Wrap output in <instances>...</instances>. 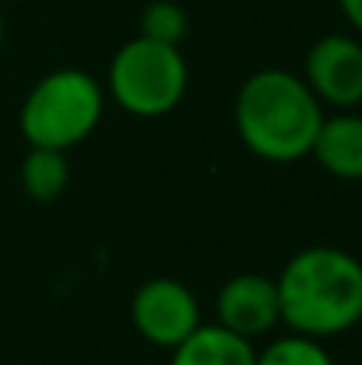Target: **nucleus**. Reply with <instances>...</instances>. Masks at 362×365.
I'll list each match as a JSON object with an SVG mask.
<instances>
[{"label": "nucleus", "mask_w": 362, "mask_h": 365, "mask_svg": "<svg viewBox=\"0 0 362 365\" xmlns=\"http://www.w3.org/2000/svg\"><path fill=\"white\" fill-rule=\"evenodd\" d=\"M282 324L311 340H333L362 324V263L350 250L311 244L276 276Z\"/></svg>", "instance_id": "f257e3e1"}, {"label": "nucleus", "mask_w": 362, "mask_h": 365, "mask_svg": "<svg viewBox=\"0 0 362 365\" xmlns=\"http://www.w3.org/2000/svg\"><path fill=\"white\" fill-rule=\"evenodd\" d=\"M324 106L301 74L282 68L254 71L234 96V128L244 148L267 164L311 158Z\"/></svg>", "instance_id": "f03ea898"}, {"label": "nucleus", "mask_w": 362, "mask_h": 365, "mask_svg": "<svg viewBox=\"0 0 362 365\" xmlns=\"http://www.w3.org/2000/svg\"><path fill=\"white\" fill-rule=\"evenodd\" d=\"M106 109L100 81L81 68H58L38 77L19 106V135L29 148L71 151L96 132Z\"/></svg>", "instance_id": "7ed1b4c3"}, {"label": "nucleus", "mask_w": 362, "mask_h": 365, "mask_svg": "<svg viewBox=\"0 0 362 365\" xmlns=\"http://www.w3.org/2000/svg\"><path fill=\"white\" fill-rule=\"evenodd\" d=\"M190 64L180 45L135 36L109 61L106 90L122 113L135 119H160L183 103Z\"/></svg>", "instance_id": "20e7f679"}, {"label": "nucleus", "mask_w": 362, "mask_h": 365, "mask_svg": "<svg viewBox=\"0 0 362 365\" xmlns=\"http://www.w3.org/2000/svg\"><path fill=\"white\" fill-rule=\"evenodd\" d=\"M128 317L145 343L157 349H177L202 324V308L186 282L157 276L135 289Z\"/></svg>", "instance_id": "39448f33"}, {"label": "nucleus", "mask_w": 362, "mask_h": 365, "mask_svg": "<svg viewBox=\"0 0 362 365\" xmlns=\"http://www.w3.org/2000/svg\"><path fill=\"white\" fill-rule=\"evenodd\" d=\"M301 81L321 106H333L337 113L362 106V42L346 32L321 36L305 55Z\"/></svg>", "instance_id": "423d86ee"}, {"label": "nucleus", "mask_w": 362, "mask_h": 365, "mask_svg": "<svg viewBox=\"0 0 362 365\" xmlns=\"http://www.w3.org/2000/svg\"><path fill=\"white\" fill-rule=\"evenodd\" d=\"M215 324L250 343L267 336L276 324H282L276 279L260 276V272L231 276L215 295Z\"/></svg>", "instance_id": "0eeeda50"}, {"label": "nucleus", "mask_w": 362, "mask_h": 365, "mask_svg": "<svg viewBox=\"0 0 362 365\" xmlns=\"http://www.w3.org/2000/svg\"><path fill=\"white\" fill-rule=\"evenodd\" d=\"M311 158L331 177L359 182L362 180V115L353 113V109L324 115L321 132L311 148Z\"/></svg>", "instance_id": "6e6552de"}, {"label": "nucleus", "mask_w": 362, "mask_h": 365, "mask_svg": "<svg viewBox=\"0 0 362 365\" xmlns=\"http://www.w3.org/2000/svg\"><path fill=\"white\" fill-rule=\"evenodd\" d=\"M257 346L244 336L224 330L222 324H199L177 349L170 365H254Z\"/></svg>", "instance_id": "1a4fd4ad"}, {"label": "nucleus", "mask_w": 362, "mask_h": 365, "mask_svg": "<svg viewBox=\"0 0 362 365\" xmlns=\"http://www.w3.org/2000/svg\"><path fill=\"white\" fill-rule=\"evenodd\" d=\"M71 182L68 151L29 148L19 164V186L32 202H58Z\"/></svg>", "instance_id": "9d476101"}, {"label": "nucleus", "mask_w": 362, "mask_h": 365, "mask_svg": "<svg viewBox=\"0 0 362 365\" xmlns=\"http://www.w3.org/2000/svg\"><path fill=\"white\" fill-rule=\"evenodd\" d=\"M254 365H337L331 356V349L321 340L301 334H289L279 340L267 343L263 349H257Z\"/></svg>", "instance_id": "9b49d317"}, {"label": "nucleus", "mask_w": 362, "mask_h": 365, "mask_svg": "<svg viewBox=\"0 0 362 365\" xmlns=\"http://www.w3.org/2000/svg\"><path fill=\"white\" fill-rule=\"evenodd\" d=\"M190 32V16L177 0H151L141 10V36L164 45H183Z\"/></svg>", "instance_id": "f8f14e48"}, {"label": "nucleus", "mask_w": 362, "mask_h": 365, "mask_svg": "<svg viewBox=\"0 0 362 365\" xmlns=\"http://www.w3.org/2000/svg\"><path fill=\"white\" fill-rule=\"evenodd\" d=\"M337 6L346 16V23L353 26V32L362 36V0H337Z\"/></svg>", "instance_id": "ddd939ff"}, {"label": "nucleus", "mask_w": 362, "mask_h": 365, "mask_svg": "<svg viewBox=\"0 0 362 365\" xmlns=\"http://www.w3.org/2000/svg\"><path fill=\"white\" fill-rule=\"evenodd\" d=\"M4 36H6V23H4V13H0V48H4Z\"/></svg>", "instance_id": "4468645a"}]
</instances>
